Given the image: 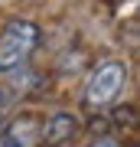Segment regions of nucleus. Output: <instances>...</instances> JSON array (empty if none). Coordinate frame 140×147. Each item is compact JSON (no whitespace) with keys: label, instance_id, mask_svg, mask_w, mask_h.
Here are the masks:
<instances>
[{"label":"nucleus","instance_id":"f257e3e1","mask_svg":"<svg viewBox=\"0 0 140 147\" xmlns=\"http://www.w3.org/2000/svg\"><path fill=\"white\" fill-rule=\"evenodd\" d=\"M39 46V26L33 20H10L0 33V75L20 72Z\"/></svg>","mask_w":140,"mask_h":147},{"label":"nucleus","instance_id":"f03ea898","mask_svg":"<svg viewBox=\"0 0 140 147\" xmlns=\"http://www.w3.org/2000/svg\"><path fill=\"white\" fill-rule=\"evenodd\" d=\"M124 85H127V65L121 59H104L91 69L88 82H85V105L98 108V111L111 108Z\"/></svg>","mask_w":140,"mask_h":147},{"label":"nucleus","instance_id":"7ed1b4c3","mask_svg":"<svg viewBox=\"0 0 140 147\" xmlns=\"http://www.w3.org/2000/svg\"><path fill=\"white\" fill-rule=\"evenodd\" d=\"M75 131H78V118L72 115V111H56V115L46 118L39 137H42L46 144H52V147H62L65 141L75 137Z\"/></svg>","mask_w":140,"mask_h":147},{"label":"nucleus","instance_id":"20e7f679","mask_svg":"<svg viewBox=\"0 0 140 147\" xmlns=\"http://www.w3.org/2000/svg\"><path fill=\"white\" fill-rule=\"evenodd\" d=\"M39 124L33 118H16L0 131V147H36Z\"/></svg>","mask_w":140,"mask_h":147},{"label":"nucleus","instance_id":"39448f33","mask_svg":"<svg viewBox=\"0 0 140 147\" xmlns=\"http://www.w3.org/2000/svg\"><path fill=\"white\" fill-rule=\"evenodd\" d=\"M94 147H117V144L111 141V137H104V141H98V144H94Z\"/></svg>","mask_w":140,"mask_h":147}]
</instances>
